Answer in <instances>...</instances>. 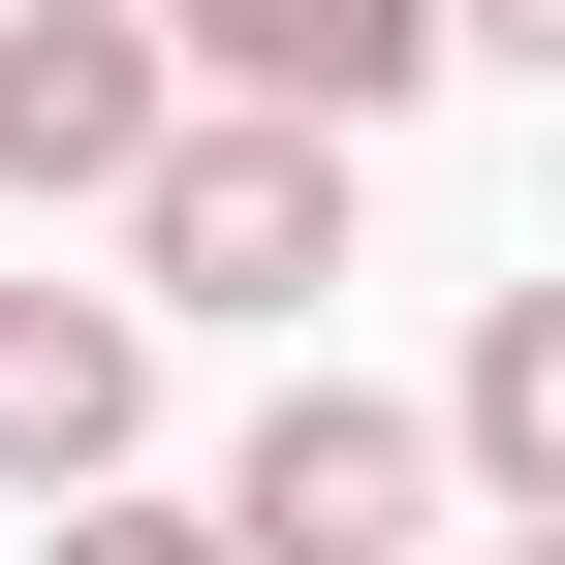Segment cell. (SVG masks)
Returning a JSON list of instances; mask_svg holds the SVG:
<instances>
[{
    "label": "cell",
    "instance_id": "1",
    "mask_svg": "<svg viewBox=\"0 0 565 565\" xmlns=\"http://www.w3.org/2000/svg\"><path fill=\"white\" fill-rule=\"evenodd\" d=\"M95 282H126V315H315V282H345V126H221V95H189L158 189L95 221Z\"/></svg>",
    "mask_w": 565,
    "mask_h": 565
},
{
    "label": "cell",
    "instance_id": "2",
    "mask_svg": "<svg viewBox=\"0 0 565 565\" xmlns=\"http://www.w3.org/2000/svg\"><path fill=\"white\" fill-rule=\"evenodd\" d=\"M221 565H440V408L282 377L252 440H221Z\"/></svg>",
    "mask_w": 565,
    "mask_h": 565
},
{
    "label": "cell",
    "instance_id": "3",
    "mask_svg": "<svg viewBox=\"0 0 565 565\" xmlns=\"http://www.w3.org/2000/svg\"><path fill=\"white\" fill-rule=\"evenodd\" d=\"M158 126H189L158 0H0V189H32V221H126V189H158Z\"/></svg>",
    "mask_w": 565,
    "mask_h": 565
},
{
    "label": "cell",
    "instance_id": "4",
    "mask_svg": "<svg viewBox=\"0 0 565 565\" xmlns=\"http://www.w3.org/2000/svg\"><path fill=\"white\" fill-rule=\"evenodd\" d=\"M126 471H158V315L32 252V282H0V503L63 534V503H126Z\"/></svg>",
    "mask_w": 565,
    "mask_h": 565
},
{
    "label": "cell",
    "instance_id": "5",
    "mask_svg": "<svg viewBox=\"0 0 565 565\" xmlns=\"http://www.w3.org/2000/svg\"><path fill=\"white\" fill-rule=\"evenodd\" d=\"M158 63H189L221 126H345V158H377L471 32H440V0H158Z\"/></svg>",
    "mask_w": 565,
    "mask_h": 565
},
{
    "label": "cell",
    "instance_id": "6",
    "mask_svg": "<svg viewBox=\"0 0 565 565\" xmlns=\"http://www.w3.org/2000/svg\"><path fill=\"white\" fill-rule=\"evenodd\" d=\"M440 471H471L503 534H565V252L471 282V345H440Z\"/></svg>",
    "mask_w": 565,
    "mask_h": 565
},
{
    "label": "cell",
    "instance_id": "7",
    "mask_svg": "<svg viewBox=\"0 0 565 565\" xmlns=\"http://www.w3.org/2000/svg\"><path fill=\"white\" fill-rule=\"evenodd\" d=\"M32 565H221V503H158V471H126V503H63Z\"/></svg>",
    "mask_w": 565,
    "mask_h": 565
},
{
    "label": "cell",
    "instance_id": "8",
    "mask_svg": "<svg viewBox=\"0 0 565 565\" xmlns=\"http://www.w3.org/2000/svg\"><path fill=\"white\" fill-rule=\"evenodd\" d=\"M440 32H471V63H534V95H565V0H440Z\"/></svg>",
    "mask_w": 565,
    "mask_h": 565
},
{
    "label": "cell",
    "instance_id": "9",
    "mask_svg": "<svg viewBox=\"0 0 565 565\" xmlns=\"http://www.w3.org/2000/svg\"><path fill=\"white\" fill-rule=\"evenodd\" d=\"M503 565H565V534H503Z\"/></svg>",
    "mask_w": 565,
    "mask_h": 565
},
{
    "label": "cell",
    "instance_id": "10",
    "mask_svg": "<svg viewBox=\"0 0 565 565\" xmlns=\"http://www.w3.org/2000/svg\"><path fill=\"white\" fill-rule=\"evenodd\" d=\"M0 565H32V534H0Z\"/></svg>",
    "mask_w": 565,
    "mask_h": 565
}]
</instances>
